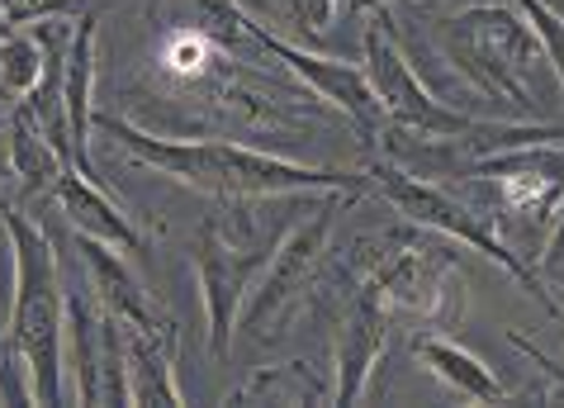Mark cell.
I'll return each instance as SVG.
<instances>
[{"label": "cell", "mask_w": 564, "mask_h": 408, "mask_svg": "<svg viewBox=\"0 0 564 408\" xmlns=\"http://www.w3.org/2000/svg\"><path fill=\"white\" fill-rule=\"evenodd\" d=\"M90 129H100L109 143H119L133 162H143L162 176L205 191L209 200L247 204V200H280V195H323V191H370L366 171H327L285 162L275 152H257L247 143H228V138H162L148 133L143 124L115 115V109H96Z\"/></svg>", "instance_id": "cell-1"}, {"label": "cell", "mask_w": 564, "mask_h": 408, "mask_svg": "<svg viewBox=\"0 0 564 408\" xmlns=\"http://www.w3.org/2000/svg\"><path fill=\"white\" fill-rule=\"evenodd\" d=\"M14 253V290L6 309V342L20 356V366L34 389V404H62V328H67V286H62L57 243L48 228L24 218L20 204L0 200Z\"/></svg>", "instance_id": "cell-2"}, {"label": "cell", "mask_w": 564, "mask_h": 408, "mask_svg": "<svg viewBox=\"0 0 564 408\" xmlns=\"http://www.w3.org/2000/svg\"><path fill=\"white\" fill-rule=\"evenodd\" d=\"M456 238L422 224L380 228L351 247L360 276L380 290L389 313H413L422 328H456L465 313V271Z\"/></svg>", "instance_id": "cell-3"}, {"label": "cell", "mask_w": 564, "mask_h": 408, "mask_svg": "<svg viewBox=\"0 0 564 408\" xmlns=\"http://www.w3.org/2000/svg\"><path fill=\"white\" fill-rule=\"evenodd\" d=\"M436 53L456 67L484 100H498L522 119H541L545 100L536 96V62L545 57L522 10H508L498 0H479L460 14H442L432 24Z\"/></svg>", "instance_id": "cell-4"}, {"label": "cell", "mask_w": 564, "mask_h": 408, "mask_svg": "<svg viewBox=\"0 0 564 408\" xmlns=\"http://www.w3.org/2000/svg\"><path fill=\"white\" fill-rule=\"evenodd\" d=\"M366 176H370V191L394 204V210L409 218V224L436 228V233H446V238H456L460 247H469V253L498 261L527 294H536L541 309H551V313L560 309L555 294H551V280L541 276V266H531V261L503 238V233H498L494 214L484 210V200H475V191H469V185H465L469 195H456V185L413 176V171H403V167H394V162H375Z\"/></svg>", "instance_id": "cell-5"}, {"label": "cell", "mask_w": 564, "mask_h": 408, "mask_svg": "<svg viewBox=\"0 0 564 408\" xmlns=\"http://www.w3.org/2000/svg\"><path fill=\"white\" fill-rule=\"evenodd\" d=\"M347 191H323V200L290 228V238L275 243L271 261L261 266V276L252 280L238 313V328H247L252 342H280L290 333V323L304 313V300L318 290V271H323V253H327V238H333V224L337 214L347 210Z\"/></svg>", "instance_id": "cell-6"}, {"label": "cell", "mask_w": 564, "mask_h": 408, "mask_svg": "<svg viewBox=\"0 0 564 408\" xmlns=\"http://www.w3.org/2000/svg\"><path fill=\"white\" fill-rule=\"evenodd\" d=\"M341 290L337 294V342H333V404H360L370 395L375 366L384 356L389 342V304L380 300V290L370 286L356 266H341Z\"/></svg>", "instance_id": "cell-7"}, {"label": "cell", "mask_w": 564, "mask_h": 408, "mask_svg": "<svg viewBox=\"0 0 564 408\" xmlns=\"http://www.w3.org/2000/svg\"><path fill=\"white\" fill-rule=\"evenodd\" d=\"M275 243H232L228 233H218V224H205L195 238V276L199 294H205V319H209V356L228 361L232 347V328H238L242 300L252 290V280L261 276V266L271 261Z\"/></svg>", "instance_id": "cell-8"}, {"label": "cell", "mask_w": 564, "mask_h": 408, "mask_svg": "<svg viewBox=\"0 0 564 408\" xmlns=\"http://www.w3.org/2000/svg\"><path fill=\"white\" fill-rule=\"evenodd\" d=\"M252 43H257V53L275 57L285 72L300 76V82H304L318 100L337 105L341 115L356 124V133L366 138V143H375V138H380V129H384V109H380V100H375V90H370V82H366V67L294 49V43H285V39L275 34V29H265L261 20L252 24Z\"/></svg>", "instance_id": "cell-9"}, {"label": "cell", "mask_w": 564, "mask_h": 408, "mask_svg": "<svg viewBox=\"0 0 564 408\" xmlns=\"http://www.w3.org/2000/svg\"><path fill=\"white\" fill-rule=\"evenodd\" d=\"M76 257L86 266V290L90 300H96L109 319H119L123 328H138V333H156V328H166V319L152 309L148 290L138 286V276L115 257V243H100L90 238V233H76Z\"/></svg>", "instance_id": "cell-10"}, {"label": "cell", "mask_w": 564, "mask_h": 408, "mask_svg": "<svg viewBox=\"0 0 564 408\" xmlns=\"http://www.w3.org/2000/svg\"><path fill=\"white\" fill-rule=\"evenodd\" d=\"M53 200H57V210L67 214V224L76 233H90V238H100V243H115V247H123V253H138V247H143V233L133 228V218L123 214L119 204L86 176V171H76L72 162H62L57 181H53Z\"/></svg>", "instance_id": "cell-11"}, {"label": "cell", "mask_w": 564, "mask_h": 408, "mask_svg": "<svg viewBox=\"0 0 564 408\" xmlns=\"http://www.w3.org/2000/svg\"><path fill=\"white\" fill-rule=\"evenodd\" d=\"M96 10L76 14L72 24V49H67V72H62V96H67V129H72V167L96 176L90 162V86H96Z\"/></svg>", "instance_id": "cell-12"}, {"label": "cell", "mask_w": 564, "mask_h": 408, "mask_svg": "<svg viewBox=\"0 0 564 408\" xmlns=\"http://www.w3.org/2000/svg\"><path fill=\"white\" fill-rule=\"evenodd\" d=\"M413 356L427 366L436 380H442L446 389H456L460 399L469 404H508V385L494 375V366H484V361L460 347L456 337H446L442 328H422V333L413 337Z\"/></svg>", "instance_id": "cell-13"}, {"label": "cell", "mask_w": 564, "mask_h": 408, "mask_svg": "<svg viewBox=\"0 0 564 408\" xmlns=\"http://www.w3.org/2000/svg\"><path fill=\"white\" fill-rule=\"evenodd\" d=\"M123 380H129V404H185L176 385V328L138 333L123 328Z\"/></svg>", "instance_id": "cell-14"}, {"label": "cell", "mask_w": 564, "mask_h": 408, "mask_svg": "<svg viewBox=\"0 0 564 408\" xmlns=\"http://www.w3.org/2000/svg\"><path fill=\"white\" fill-rule=\"evenodd\" d=\"M6 167H10V176H20V191L29 200L53 195V181L62 171L57 148L20 115V105H10V115H6Z\"/></svg>", "instance_id": "cell-15"}, {"label": "cell", "mask_w": 564, "mask_h": 408, "mask_svg": "<svg viewBox=\"0 0 564 408\" xmlns=\"http://www.w3.org/2000/svg\"><path fill=\"white\" fill-rule=\"evenodd\" d=\"M238 404L247 399H265V404H333V380H323L313 371V361H290V366H271L252 375L238 395Z\"/></svg>", "instance_id": "cell-16"}, {"label": "cell", "mask_w": 564, "mask_h": 408, "mask_svg": "<svg viewBox=\"0 0 564 408\" xmlns=\"http://www.w3.org/2000/svg\"><path fill=\"white\" fill-rule=\"evenodd\" d=\"M39 72H43V49H39V39H34V29H6L0 34V96H6L10 105L29 96L39 82Z\"/></svg>", "instance_id": "cell-17"}, {"label": "cell", "mask_w": 564, "mask_h": 408, "mask_svg": "<svg viewBox=\"0 0 564 408\" xmlns=\"http://www.w3.org/2000/svg\"><path fill=\"white\" fill-rule=\"evenodd\" d=\"M517 10H522V20L531 24V34H536L545 62L555 67L560 86H564V14L551 6V0H512Z\"/></svg>", "instance_id": "cell-18"}, {"label": "cell", "mask_w": 564, "mask_h": 408, "mask_svg": "<svg viewBox=\"0 0 564 408\" xmlns=\"http://www.w3.org/2000/svg\"><path fill=\"white\" fill-rule=\"evenodd\" d=\"M86 10H90V0H0V14L14 29H29L43 20H76Z\"/></svg>", "instance_id": "cell-19"}, {"label": "cell", "mask_w": 564, "mask_h": 408, "mask_svg": "<svg viewBox=\"0 0 564 408\" xmlns=\"http://www.w3.org/2000/svg\"><path fill=\"white\" fill-rule=\"evenodd\" d=\"M541 276H545V280L564 276V195H560V204H555L551 238H545V253H541Z\"/></svg>", "instance_id": "cell-20"}, {"label": "cell", "mask_w": 564, "mask_h": 408, "mask_svg": "<svg viewBox=\"0 0 564 408\" xmlns=\"http://www.w3.org/2000/svg\"><path fill=\"white\" fill-rule=\"evenodd\" d=\"M508 342H512V347H517V352H522L527 361H536V366H541L545 375H551V380H555V395L564 399V366H560V361H551V356H545V352L536 347V342H527L522 333H508Z\"/></svg>", "instance_id": "cell-21"}, {"label": "cell", "mask_w": 564, "mask_h": 408, "mask_svg": "<svg viewBox=\"0 0 564 408\" xmlns=\"http://www.w3.org/2000/svg\"><path fill=\"white\" fill-rule=\"evenodd\" d=\"M389 6H399V0H347V10L366 14V20H370V14H380V10H389Z\"/></svg>", "instance_id": "cell-22"}]
</instances>
